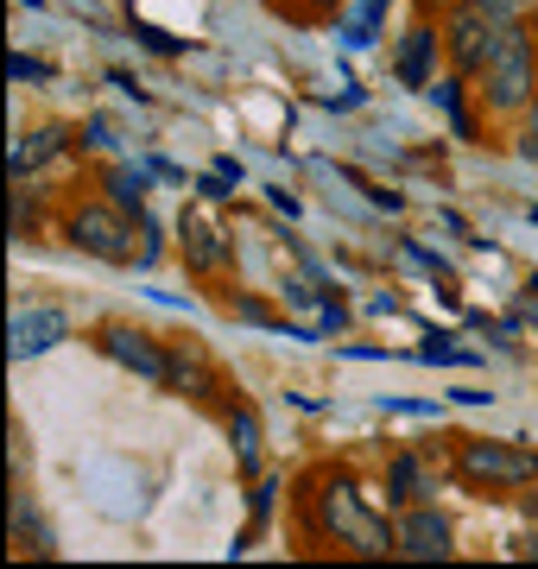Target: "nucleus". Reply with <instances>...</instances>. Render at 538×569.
Masks as SVG:
<instances>
[{"mask_svg": "<svg viewBox=\"0 0 538 569\" xmlns=\"http://www.w3.org/2000/svg\"><path fill=\"white\" fill-rule=\"evenodd\" d=\"M166 348H171L166 392H178V399H190V406H203V411H235V406H241V387H228V373L209 361V348L197 342V336L171 329Z\"/></svg>", "mask_w": 538, "mask_h": 569, "instance_id": "39448f33", "label": "nucleus"}, {"mask_svg": "<svg viewBox=\"0 0 538 569\" xmlns=\"http://www.w3.org/2000/svg\"><path fill=\"white\" fill-rule=\"evenodd\" d=\"M481 13H495L500 26H519V20H532L538 13V0H476Z\"/></svg>", "mask_w": 538, "mask_h": 569, "instance_id": "f3484780", "label": "nucleus"}, {"mask_svg": "<svg viewBox=\"0 0 538 569\" xmlns=\"http://www.w3.org/2000/svg\"><path fill=\"white\" fill-rule=\"evenodd\" d=\"M431 96H437V108H444V114H450L456 140H481L476 114H469V96H476V82H462V77H456V70H444V77L431 82Z\"/></svg>", "mask_w": 538, "mask_h": 569, "instance_id": "f8f14e48", "label": "nucleus"}, {"mask_svg": "<svg viewBox=\"0 0 538 569\" xmlns=\"http://www.w3.org/2000/svg\"><path fill=\"white\" fill-rule=\"evenodd\" d=\"M500 32H507V26H500L495 13H481L476 0L450 7V13H444V70H456L462 82H476L481 70H488V58H495Z\"/></svg>", "mask_w": 538, "mask_h": 569, "instance_id": "423d86ee", "label": "nucleus"}, {"mask_svg": "<svg viewBox=\"0 0 538 569\" xmlns=\"http://www.w3.org/2000/svg\"><path fill=\"white\" fill-rule=\"evenodd\" d=\"M89 342L102 348L108 361H121L127 373H140L146 387H166V380H171V348H166V336H146V329L121 323V317H108V323H96V336H89Z\"/></svg>", "mask_w": 538, "mask_h": 569, "instance_id": "6e6552de", "label": "nucleus"}, {"mask_svg": "<svg viewBox=\"0 0 538 569\" xmlns=\"http://www.w3.org/2000/svg\"><path fill=\"white\" fill-rule=\"evenodd\" d=\"M7 462H13V481H26V425L20 418L7 425Z\"/></svg>", "mask_w": 538, "mask_h": 569, "instance_id": "6ab92c4d", "label": "nucleus"}, {"mask_svg": "<svg viewBox=\"0 0 538 569\" xmlns=\"http://www.w3.org/2000/svg\"><path fill=\"white\" fill-rule=\"evenodd\" d=\"M133 228H140V216H127L114 197H63V209H58L63 247H77V253H89V260H102V266L140 260L133 253Z\"/></svg>", "mask_w": 538, "mask_h": 569, "instance_id": "20e7f679", "label": "nucleus"}, {"mask_svg": "<svg viewBox=\"0 0 538 569\" xmlns=\"http://www.w3.org/2000/svg\"><path fill=\"white\" fill-rule=\"evenodd\" d=\"M437 63H444V20L418 13V20L406 26L399 51H393V77L406 82V89H431V82H437Z\"/></svg>", "mask_w": 538, "mask_h": 569, "instance_id": "9d476101", "label": "nucleus"}, {"mask_svg": "<svg viewBox=\"0 0 538 569\" xmlns=\"http://www.w3.org/2000/svg\"><path fill=\"white\" fill-rule=\"evenodd\" d=\"M178 253H185V272L203 284H222L235 272V241H228V228L216 222L209 203H190L178 216Z\"/></svg>", "mask_w": 538, "mask_h": 569, "instance_id": "0eeeda50", "label": "nucleus"}, {"mask_svg": "<svg viewBox=\"0 0 538 569\" xmlns=\"http://www.w3.org/2000/svg\"><path fill=\"white\" fill-rule=\"evenodd\" d=\"M514 146H519V159H532V164H538V102H532V114L514 127Z\"/></svg>", "mask_w": 538, "mask_h": 569, "instance_id": "a211bd4d", "label": "nucleus"}, {"mask_svg": "<svg viewBox=\"0 0 538 569\" xmlns=\"http://www.w3.org/2000/svg\"><path fill=\"white\" fill-rule=\"evenodd\" d=\"M291 526L305 550H330V557H361V563H387L399 557L393 519L373 507V493L355 481V468L317 462L298 488H291Z\"/></svg>", "mask_w": 538, "mask_h": 569, "instance_id": "f257e3e1", "label": "nucleus"}, {"mask_svg": "<svg viewBox=\"0 0 538 569\" xmlns=\"http://www.w3.org/2000/svg\"><path fill=\"white\" fill-rule=\"evenodd\" d=\"M538 475L532 443H507V437H450V481L481 493V500H519Z\"/></svg>", "mask_w": 538, "mask_h": 569, "instance_id": "7ed1b4c3", "label": "nucleus"}, {"mask_svg": "<svg viewBox=\"0 0 538 569\" xmlns=\"http://www.w3.org/2000/svg\"><path fill=\"white\" fill-rule=\"evenodd\" d=\"M51 336H63L58 310H32V317L20 310V317H13V355H20V361L26 355H39V348H51Z\"/></svg>", "mask_w": 538, "mask_h": 569, "instance_id": "4468645a", "label": "nucleus"}, {"mask_svg": "<svg viewBox=\"0 0 538 569\" xmlns=\"http://www.w3.org/2000/svg\"><path fill=\"white\" fill-rule=\"evenodd\" d=\"M437 488H444V475H437L431 462H425V449H393L387 456V507H412V500H437Z\"/></svg>", "mask_w": 538, "mask_h": 569, "instance_id": "9b49d317", "label": "nucleus"}, {"mask_svg": "<svg viewBox=\"0 0 538 569\" xmlns=\"http://www.w3.org/2000/svg\"><path fill=\"white\" fill-rule=\"evenodd\" d=\"M222 425H228V437H235V449H241V468L253 475V468H260V418L248 411V399L235 411H222Z\"/></svg>", "mask_w": 538, "mask_h": 569, "instance_id": "dca6fc26", "label": "nucleus"}, {"mask_svg": "<svg viewBox=\"0 0 538 569\" xmlns=\"http://www.w3.org/2000/svg\"><path fill=\"white\" fill-rule=\"evenodd\" d=\"M96 183H102V197H114L127 216H140V222H146V178H140V171H127V164H108Z\"/></svg>", "mask_w": 538, "mask_h": 569, "instance_id": "2eb2a0df", "label": "nucleus"}, {"mask_svg": "<svg viewBox=\"0 0 538 569\" xmlns=\"http://www.w3.org/2000/svg\"><path fill=\"white\" fill-rule=\"evenodd\" d=\"M393 531H399V557H406V563H450L456 557V526H450V512L437 507V500L399 507Z\"/></svg>", "mask_w": 538, "mask_h": 569, "instance_id": "1a4fd4ad", "label": "nucleus"}, {"mask_svg": "<svg viewBox=\"0 0 538 569\" xmlns=\"http://www.w3.org/2000/svg\"><path fill=\"white\" fill-rule=\"evenodd\" d=\"M519 507H526V512H532V519H538V475H532V488L519 493Z\"/></svg>", "mask_w": 538, "mask_h": 569, "instance_id": "412c9836", "label": "nucleus"}, {"mask_svg": "<svg viewBox=\"0 0 538 569\" xmlns=\"http://www.w3.org/2000/svg\"><path fill=\"white\" fill-rule=\"evenodd\" d=\"M450 7H462V0H418V13H431V20H444Z\"/></svg>", "mask_w": 538, "mask_h": 569, "instance_id": "aec40b11", "label": "nucleus"}, {"mask_svg": "<svg viewBox=\"0 0 538 569\" xmlns=\"http://www.w3.org/2000/svg\"><path fill=\"white\" fill-rule=\"evenodd\" d=\"M532 102H538V32L532 20H519L500 32L488 70L476 77V108L500 127H519L532 114Z\"/></svg>", "mask_w": 538, "mask_h": 569, "instance_id": "f03ea898", "label": "nucleus"}, {"mask_svg": "<svg viewBox=\"0 0 538 569\" xmlns=\"http://www.w3.org/2000/svg\"><path fill=\"white\" fill-rule=\"evenodd\" d=\"M7 526H13V550L20 557H32V550H51L44 545V526H39V512H32V493H26V481H13V500H7Z\"/></svg>", "mask_w": 538, "mask_h": 569, "instance_id": "ddd939ff", "label": "nucleus"}]
</instances>
